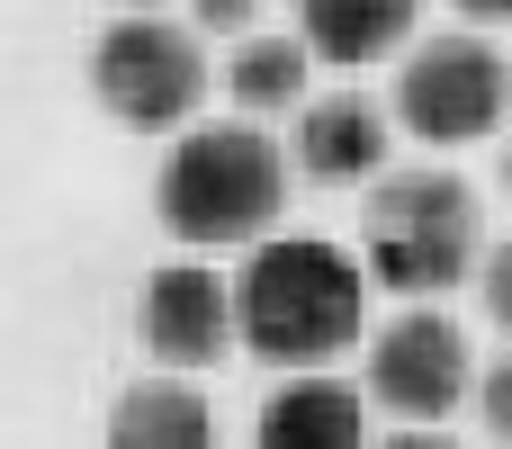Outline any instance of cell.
Instances as JSON below:
<instances>
[{
  "instance_id": "obj_1",
  "label": "cell",
  "mask_w": 512,
  "mask_h": 449,
  "mask_svg": "<svg viewBox=\"0 0 512 449\" xmlns=\"http://www.w3.org/2000/svg\"><path fill=\"white\" fill-rule=\"evenodd\" d=\"M369 288H378L369 252H342L324 234H261L243 243V270H234L243 351L270 369H324L360 342Z\"/></svg>"
},
{
  "instance_id": "obj_2",
  "label": "cell",
  "mask_w": 512,
  "mask_h": 449,
  "mask_svg": "<svg viewBox=\"0 0 512 449\" xmlns=\"http://www.w3.org/2000/svg\"><path fill=\"white\" fill-rule=\"evenodd\" d=\"M153 207L171 225V243L189 252H234L261 243L288 207V153L252 126V117H216V126H180V144L162 153Z\"/></svg>"
},
{
  "instance_id": "obj_3",
  "label": "cell",
  "mask_w": 512,
  "mask_h": 449,
  "mask_svg": "<svg viewBox=\"0 0 512 449\" xmlns=\"http://www.w3.org/2000/svg\"><path fill=\"white\" fill-rule=\"evenodd\" d=\"M360 252L378 270V288L396 297H441L468 270H486V216L477 189L441 162L414 171H378L369 180V216H360Z\"/></svg>"
},
{
  "instance_id": "obj_4",
  "label": "cell",
  "mask_w": 512,
  "mask_h": 449,
  "mask_svg": "<svg viewBox=\"0 0 512 449\" xmlns=\"http://www.w3.org/2000/svg\"><path fill=\"white\" fill-rule=\"evenodd\" d=\"M90 90L117 126L135 135H171L198 117L207 99V27L189 18H153V9H126L117 27H99L90 45Z\"/></svg>"
},
{
  "instance_id": "obj_5",
  "label": "cell",
  "mask_w": 512,
  "mask_h": 449,
  "mask_svg": "<svg viewBox=\"0 0 512 449\" xmlns=\"http://www.w3.org/2000/svg\"><path fill=\"white\" fill-rule=\"evenodd\" d=\"M504 108H512V63L495 36L450 27V36L405 45V63H396V126L414 144H477V135L504 126Z\"/></svg>"
},
{
  "instance_id": "obj_6",
  "label": "cell",
  "mask_w": 512,
  "mask_h": 449,
  "mask_svg": "<svg viewBox=\"0 0 512 449\" xmlns=\"http://www.w3.org/2000/svg\"><path fill=\"white\" fill-rule=\"evenodd\" d=\"M468 387H477L468 333L432 297H414L405 315H387L369 333V396H378V414H396V423H450L468 405Z\"/></svg>"
},
{
  "instance_id": "obj_7",
  "label": "cell",
  "mask_w": 512,
  "mask_h": 449,
  "mask_svg": "<svg viewBox=\"0 0 512 449\" xmlns=\"http://www.w3.org/2000/svg\"><path fill=\"white\" fill-rule=\"evenodd\" d=\"M135 333L162 369H207L225 360V342H243V315H234V279H216L207 261H162L135 297Z\"/></svg>"
},
{
  "instance_id": "obj_8",
  "label": "cell",
  "mask_w": 512,
  "mask_h": 449,
  "mask_svg": "<svg viewBox=\"0 0 512 449\" xmlns=\"http://www.w3.org/2000/svg\"><path fill=\"white\" fill-rule=\"evenodd\" d=\"M396 153V108H378L369 90H315L297 108V171L324 180V189H351V180H378Z\"/></svg>"
},
{
  "instance_id": "obj_9",
  "label": "cell",
  "mask_w": 512,
  "mask_h": 449,
  "mask_svg": "<svg viewBox=\"0 0 512 449\" xmlns=\"http://www.w3.org/2000/svg\"><path fill=\"white\" fill-rule=\"evenodd\" d=\"M369 423H378V396H360L342 378H315V369H288V387L261 396L252 441L261 449H342V441H369Z\"/></svg>"
},
{
  "instance_id": "obj_10",
  "label": "cell",
  "mask_w": 512,
  "mask_h": 449,
  "mask_svg": "<svg viewBox=\"0 0 512 449\" xmlns=\"http://www.w3.org/2000/svg\"><path fill=\"white\" fill-rule=\"evenodd\" d=\"M414 18H423V0H297V36L324 63H342V72L405 54L414 45Z\"/></svg>"
},
{
  "instance_id": "obj_11",
  "label": "cell",
  "mask_w": 512,
  "mask_h": 449,
  "mask_svg": "<svg viewBox=\"0 0 512 449\" xmlns=\"http://www.w3.org/2000/svg\"><path fill=\"white\" fill-rule=\"evenodd\" d=\"M315 63H324V54H315L306 36H261V27H252V36H234L225 90H234L243 117H279V108H306V99H315V90H306Z\"/></svg>"
},
{
  "instance_id": "obj_12",
  "label": "cell",
  "mask_w": 512,
  "mask_h": 449,
  "mask_svg": "<svg viewBox=\"0 0 512 449\" xmlns=\"http://www.w3.org/2000/svg\"><path fill=\"white\" fill-rule=\"evenodd\" d=\"M108 441L117 449H198V441H216V405L198 387H180V378H144V387L117 396Z\"/></svg>"
},
{
  "instance_id": "obj_13",
  "label": "cell",
  "mask_w": 512,
  "mask_h": 449,
  "mask_svg": "<svg viewBox=\"0 0 512 449\" xmlns=\"http://www.w3.org/2000/svg\"><path fill=\"white\" fill-rule=\"evenodd\" d=\"M477 414H486V432H495V441H512V351L477 378Z\"/></svg>"
},
{
  "instance_id": "obj_14",
  "label": "cell",
  "mask_w": 512,
  "mask_h": 449,
  "mask_svg": "<svg viewBox=\"0 0 512 449\" xmlns=\"http://www.w3.org/2000/svg\"><path fill=\"white\" fill-rule=\"evenodd\" d=\"M189 18H198L207 36H252V18H261V0H189Z\"/></svg>"
},
{
  "instance_id": "obj_15",
  "label": "cell",
  "mask_w": 512,
  "mask_h": 449,
  "mask_svg": "<svg viewBox=\"0 0 512 449\" xmlns=\"http://www.w3.org/2000/svg\"><path fill=\"white\" fill-rule=\"evenodd\" d=\"M477 279H486V315H495V324L512 333V234L495 243V252H486V270H477Z\"/></svg>"
},
{
  "instance_id": "obj_16",
  "label": "cell",
  "mask_w": 512,
  "mask_h": 449,
  "mask_svg": "<svg viewBox=\"0 0 512 449\" xmlns=\"http://www.w3.org/2000/svg\"><path fill=\"white\" fill-rule=\"evenodd\" d=\"M450 9H459V18H477V27H504V18H512V0H450Z\"/></svg>"
},
{
  "instance_id": "obj_17",
  "label": "cell",
  "mask_w": 512,
  "mask_h": 449,
  "mask_svg": "<svg viewBox=\"0 0 512 449\" xmlns=\"http://www.w3.org/2000/svg\"><path fill=\"white\" fill-rule=\"evenodd\" d=\"M504 189H512V135H504Z\"/></svg>"
},
{
  "instance_id": "obj_18",
  "label": "cell",
  "mask_w": 512,
  "mask_h": 449,
  "mask_svg": "<svg viewBox=\"0 0 512 449\" xmlns=\"http://www.w3.org/2000/svg\"><path fill=\"white\" fill-rule=\"evenodd\" d=\"M126 9H153V0H126Z\"/></svg>"
}]
</instances>
